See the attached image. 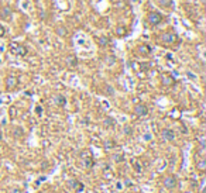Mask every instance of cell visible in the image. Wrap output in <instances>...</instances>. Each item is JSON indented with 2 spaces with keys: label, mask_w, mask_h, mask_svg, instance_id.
Listing matches in <instances>:
<instances>
[{
  "label": "cell",
  "mask_w": 206,
  "mask_h": 193,
  "mask_svg": "<svg viewBox=\"0 0 206 193\" xmlns=\"http://www.w3.org/2000/svg\"><path fill=\"white\" fill-rule=\"evenodd\" d=\"M54 101H55L56 106H59V107L66 106V99H65V96H62V95H55V96H54Z\"/></svg>",
  "instance_id": "30bf717a"
},
{
  "label": "cell",
  "mask_w": 206,
  "mask_h": 193,
  "mask_svg": "<svg viewBox=\"0 0 206 193\" xmlns=\"http://www.w3.org/2000/svg\"><path fill=\"white\" fill-rule=\"evenodd\" d=\"M113 145H114V144H113V143H110V141H108V143H106V145H105V147H106V148H112Z\"/></svg>",
  "instance_id": "603a6c76"
},
{
  "label": "cell",
  "mask_w": 206,
  "mask_h": 193,
  "mask_svg": "<svg viewBox=\"0 0 206 193\" xmlns=\"http://www.w3.org/2000/svg\"><path fill=\"white\" fill-rule=\"evenodd\" d=\"M71 185H74V186H72V188H75V189H78L80 186L79 183H78V182H76V180H71Z\"/></svg>",
  "instance_id": "44dd1931"
},
{
  "label": "cell",
  "mask_w": 206,
  "mask_h": 193,
  "mask_svg": "<svg viewBox=\"0 0 206 193\" xmlns=\"http://www.w3.org/2000/svg\"><path fill=\"white\" fill-rule=\"evenodd\" d=\"M11 16H13V10L10 9V7H7V6L0 10V19H2V20H5V21H10Z\"/></svg>",
  "instance_id": "5b68a950"
},
{
  "label": "cell",
  "mask_w": 206,
  "mask_h": 193,
  "mask_svg": "<svg viewBox=\"0 0 206 193\" xmlns=\"http://www.w3.org/2000/svg\"><path fill=\"white\" fill-rule=\"evenodd\" d=\"M134 113H136L138 117L147 116V114H148V107L144 106V104H137V106L134 107Z\"/></svg>",
  "instance_id": "8992f818"
},
{
  "label": "cell",
  "mask_w": 206,
  "mask_h": 193,
  "mask_svg": "<svg viewBox=\"0 0 206 193\" xmlns=\"http://www.w3.org/2000/svg\"><path fill=\"white\" fill-rule=\"evenodd\" d=\"M164 186L167 189H172L177 186V179H175V176H167L164 179Z\"/></svg>",
  "instance_id": "ba28073f"
},
{
  "label": "cell",
  "mask_w": 206,
  "mask_h": 193,
  "mask_svg": "<svg viewBox=\"0 0 206 193\" xmlns=\"http://www.w3.org/2000/svg\"><path fill=\"white\" fill-rule=\"evenodd\" d=\"M174 82H175V80H174V78L171 75H167V74L161 75V83H162L164 86H172Z\"/></svg>",
  "instance_id": "9c48e42d"
},
{
  "label": "cell",
  "mask_w": 206,
  "mask_h": 193,
  "mask_svg": "<svg viewBox=\"0 0 206 193\" xmlns=\"http://www.w3.org/2000/svg\"><path fill=\"white\" fill-rule=\"evenodd\" d=\"M66 65L68 66H76L78 65V59L75 55H68L66 56Z\"/></svg>",
  "instance_id": "4fadbf2b"
},
{
  "label": "cell",
  "mask_w": 206,
  "mask_h": 193,
  "mask_svg": "<svg viewBox=\"0 0 206 193\" xmlns=\"http://www.w3.org/2000/svg\"><path fill=\"white\" fill-rule=\"evenodd\" d=\"M161 135H162V138H164L165 141H174V140H175V134H174L172 130H169V128L162 130Z\"/></svg>",
  "instance_id": "52a82bcc"
},
{
  "label": "cell",
  "mask_w": 206,
  "mask_h": 193,
  "mask_svg": "<svg viewBox=\"0 0 206 193\" xmlns=\"http://www.w3.org/2000/svg\"><path fill=\"white\" fill-rule=\"evenodd\" d=\"M17 85H19V79L16 78L14 75H9V76L6 78V89H7V90H13V89H16Z\"/></svg>",
  "instance_id": "277c9868"
},
{
  "label": "cell",
  "mask_w": 206,
  "mask_h": 193,
  "mask_svg": "<svg viewBox=\"0 0 206 193\" xmlns=\"http://www.w3.org/2000/svg\"><path fill=\"white\" fill-rule=\"evenodd\" d=\"M124 34H126V28H124V27H119V28H117V35H119V37H123Z\"/></svg>",
  "instance_id": "ac0fdd59"
},
{
  "label": "cell",
  "mask_w": 206,
  "mask_h": 193,
  "mask_svg": "<svg viewBox=\"0 0 206 193\" xmlns=\"http://www.w3.org/2000/svg\"><path fill=\"white\" fill-rule=\"evenodd\" d=\"M56 34L61 35V37H66V35H68V31H66L65 27H56Z\"/></svg>",
  "instance_id": "5bb4252c"
},
{
  "label": "cell",
  "mask_w": 206,
  "mask_h": 193,
  "mask_svg": "<svg viewBox=\"0 0 206 193\" xmlns=\"http://www.w3.org/2000/svg\"><path fill=\"white\" fill-rule=\"evenodd\" d=\"M198 169H201V170L206 169V161L205 159H201V161L198 162Z\"/></svg>",
  "instance_id": "2e32d148"
},
{
  "label": "cell",
  "mask_w": 206,
  "mask_h": 193,
  "mask_svg": "<svg viewBox=\"0 0 206 193\" xmlns=\"http://www.w3.org/2000/svg\"><path fill=\"white\" fill-rule=\"evenodd\" d=\"M13 193H20V190L19 189H16V190H13Z\"/></svg>",
  "instance_id": "cb8c5ba5"
},
{
  "label": "cell",
  "mask_w": 206,
  "mask_h": 193,
  "mask_svg": "<svg viewBox=\"0 0 206 193\" xmlns=\"http://www.w3.org/2000/svg\"><path fill=\"white\" fill-rule=\"evenodd\" d=\"M137 52H138V54H140V55H148V54H150L151 52V48L148 45H144V44H141V45H138L137 47Z\"/></svg>",
  "instance_id": "8fae6325"
},
{
  "label": "cell",
  "mask_w": 206,
  "mask_h": 193,
  "mask_svg": "<svg viewBox=\"0 0 206 193\" xmlns=\"http://www.w3.org/2000/svg\"><path fill=\"white\" fill-rule=\"evenodd\" d=\"M157 3L164 9H169L174 6V0H157Z\"/></svg>",
  "instance_id": "7c38bea8"
},
{
  "label": "cell",
  "mask_w": 206,
  "mask_h": 193,
  "mask_svg": "<svg viewBox=\"0 0 206 193\" xmlns=\"http://www.w3.org/2000/svg\"><path fill=\"white\" fill-rule=\"evenodd\" d=\"M109 44V38L108 37H100L99 38V45L100 47H106Z\"/></svg>",
  "instance_id": "9a60e30c"
},
{
  "label": "cell",
  "mask_w": 206,
  "mask_h": 193,
  "mask_svg": "<svg viewBox=\"0 0 206 193\" xmlns=\"http://www.w3.org/2000/svg\"><path fill=\"white\" fill-rule=\"evenodd\" d=\"M105 125H113V119L108 117V119L105 120Z\"/></svg>",
  "instance_id": "d6986e66"
},
{
  "label": "cell",
  "mask_w": 206,
  "mask_h": 193,
  "mask_svg": "<svg viewBox=\"0 0 206 193\" xmlns=\"http://www.w3.org/2000/svg\"><path fill=\"white\" fill-rule=\"evenodd\" d=\"M6 34V28L3 27V26H2V24H0V38L3 37V35H5Z\"/></svg>",
  "instance_id": "ffe728a7"
},
{
  "label": "cell",
  "mask_w": 206,
  "mask_h": 193,
  "mask_svg": "<svg viewBox=\"0 0 206 193\" xmlns=\"http://www.w3.org/2000/svg\"><path fill=\"white\" fill-rule=\"evenodd\" d=\"M0 138H2V137H0Z\"/></svg>",
  "instance_id": "d4e9b609"
},
{
  "label": "cell",
  "mask_w": 206,
  "mask_h": 193,
  "mask_svg": "<svg viewBox=\"0 0 206 193\" xmlns=\"http://www.w3.org/2000/svg\"><path fill=\"white\" fill-rule=\"evenodd\" d=\"M13 134H14V137H23V130H21V128L19 127V128L14 130Z\"/></svg>",
  "instance_id": "e0dca14e"
},
{
  "label": "cell",
  "mask_w": 206,
  "mask_h": 193,
  "mask_svg": "<svg viewBox=\"0 0 206 193\" xmlns=\"http://www.w3.org/2000/svg\"><path fill=\"white\" fill-rule=\"evenodd\" d=\"M159 41L165 44V45H169V44H174V42H178V35L174 31H165L161 34Z\"/></svg>",
  "instance_id": "6da1fadb"
},
{
  "label": "cell",
  "mask_w": 206,
  "mask_h": 193,
  "mask_svg": "<svg viewBox=\"0 0 206 193\" xmlns=\"http://www.w3.org/2000/svg\"><path fill=\"white\" fill-rule=\"evenodd\" d=\"M162 20H164V17L158 11H150L147 14V21L150 26H158V24L162 23Z\"/></svg>",
  "instance_id": "7a4b0ae2"
},
{
  "label": "cell",
  "mask_w": 206,
  "mask_h": 193,
  "mask_svg": "<svg viewBox=\"0 0 206 193\" xmlns=\"http://www.w3.org/2000/svg\"><path fill=\"white\" fill-rule=\"evenodd\" d=\"M124 134H131V127H124Z\"/></svg>",
  "instance_id": "7402d4cb"
},
{
  "label": "cell",
  "mask_w": 206,
  "mask_h": 193,
  "mask_svg": "<svg viewBox=\"0 0 206 193\" xmlns=\"http://www.w3.org/2000/svg\"><path fill=\"white\" fill-rule=\"evenodd\" d=\"M10 50H11L13 54L20 55V56H24L27 54V48L24 45H21V44H11V45H10Z\"/></svg>",
  "instance_id": "3957f363"
}]
</instances>
